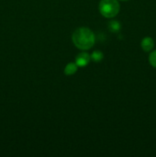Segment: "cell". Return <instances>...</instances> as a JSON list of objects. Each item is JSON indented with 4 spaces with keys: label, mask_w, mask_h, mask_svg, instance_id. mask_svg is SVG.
Returning a JSON list of instances; mask_svg holds the SVG:
<instances>
[{
    "label": "cell",
    "mask_w": 156,
    "mask_h": 157,
    "mask_svg": "<svg viewBox=\"0 0 156 157\" xmlns=\"http://www.w3.org/2000/svg\"><path fill=\"white\" fill-rule=\"evenodd\" d=\"M108 29L113 33H117L119 32L121 29V24L119 21L113 20V21H110L108 24Z\"/></svg>",
    "instance_id": "obj_6"
},
{
    "label": "cell",
    "mask_w": 156,
    "mask_h": 157,
    "mask_svg": "<svg viewBox=\"0 0 156 157\" xmlns=\"http://www.w3.org/2000/svg\"><path fill=\"white\" fill-rule=\"evenodd\" d=\"M78 66L76 65V63L70 62L69 64H67V66L64 68V74L66 75H73L77 71Z\"/></svg>",
    "instance_id": "obj_5"
},
{
    "label": "cell",
    "mask_w": 156,
    "mask_h": 157,
    "mask_svg": "<svg viewBox=\"0 0 156 157\" xmlns=\"http://www.w3.org/2000/svg\"><path fill=\"white\" fill-rule=\"evenodd\" d=\"M148 61H149L150 64L156 68V50L150 54L148 57Z\"/></svg>",
    "instance_id": "obj_8"
},
{
    "label": "cell",
    "mask_w": 156,
    "mask_h": 157,
    "mask_svg": "<svg viewBox=\"0 0 156 157\" xmlns=\"http://www.w3.org/2000/svg\"><path fill=\"white\" fill-rule=\"evenodd\" d=\"M90 58L94 62H99L102 60L103 58V54L100 51H94V52L92 53Z\"/></svg>",
    "instance_id": "obj_7"
},
{
    "label": "cell",
    "mask_w": 156,
    "mask_h": 157,
    "mask_svg": "<svg viewBox=\"0 0 156 157\" xmlns=\"http://www.w3.org/2000/svg\"><path fill=\"white\" fill-rule=\"evenodd\" d=\"M72 41L77 48L88 50L95 44V35L90 29L81 27L76 29L72 35Z\"/></svg>",
    "instance_id": "obj_1"
},
{
    "label": "cell",
    "mask_w": 156,
    "mask_h": 157,
    "mask_svg": "<svg viewBox=\"0 0 156 157\" xmlns=\"http://www.w3.org/2000/svg\"><path fill=\"white\" fill-rule=\"evenodd\" d=\"M120 1H128V0H120Z\"/></svg>",
    "instance_id": "obj_9"
},
{
    "label": "cell",
    "mask_w": 156,
    "mask_h": 157,
    "mask_svg": "<svg viewBox=\"0 0 156 157\" xmlns=\"http://www.w3.org/2000/svg\"><path fill=\"white\" fill-rule=\"evenodd\" d=\"M90 55L87 52H81L76 57V64L78 67H86L90 61Z\"/></svg>",
    "instance_id": "obj_3"
},
{
    "label": "cell",
    "mask_w": 156,
    "mask_h": 157,
    "mask_svg": "<svg viewBox=\"0 0 156 157\" xmlns=\"http://www.w3.org/2000/svg\"><path fill=\"white\" fill-rule=\"evenodd\" d=\"M154 45V42L153 39L150 37H145L141 41V47L142 50L145 52H151Z\"/></svg>",
    "instance_id": "obj_4"
},
{
    "label": "cell",
    "mask_w": 156,
    "mask_h": 157,
    "mask_svg": "<svg viewBox=\"0 0 156 157\" xmlns=\"http://www.w3.org/2000/svg\"><path fill=\"white\" fill-rule=\"evenodd\" d=\"M120 6L117 0H101L99 10L101 15L106 18H113L119 13Z\"/></svg>",
    "instance_id": "obj_2"
}]
</instances>
